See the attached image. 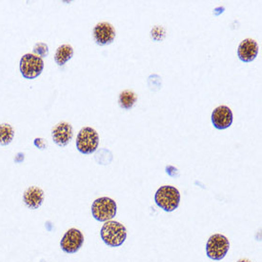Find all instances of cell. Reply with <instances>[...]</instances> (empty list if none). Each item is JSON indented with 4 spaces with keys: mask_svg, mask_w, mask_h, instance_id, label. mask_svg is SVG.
I'll use <instances>...</instances> for the list:
<instances>
[{
    "mask_svg": "<svg viewBox=\"0 0 262 262\" xmlns=\"http://www.w3.org/2000/svg\"><path fill=\"white\" fill-rule=\"evenodd\" d=\"M93 35L97 45H110L115 40L116 30L110 23L101 22L97 24L94 28Z\"/></svg>",
    "mask_w": 262,
    "mask_h": 262,
    "instance_id": "cell-8",
    "label": "cell"
},
{
    "mask_svg": "<svg viewBox=\"0 0 262 262\" xmlns=\"http://www.w3.org/2000/svg\"><path fill=\"white\" fill-rule=\"evenodd\" d=\"M34 53L40 58L49 55L48 45L45 43H36L34 47Z\"/></svg>",
    "mask_w": 262,
    "mask_h": 262,
    "instance_id": "cell-16",
    "label": "cell"
},
{
    "mask_svg": "<svg viewBox=\"0 0 262 262\" xmlns=\"http://www.w3.org/2000/svg\"><path fill=\"white\" fill-rule=\"evenodd\" d=\"M23 201L30 209H38L44 201V192L38 187H29L23 194Z\"/></svg>",
    "mask_w": 262,
    "mask_h": 262,
    "instance_id": "cell-12",
    "label": "cell"
},
{
    "mask_svg": "<svg viewBox=\"0 0 262 262\" xmlns=\"http://www.w3.org/2000/svg\"><path fill=\"white\" fill-rule=\"evenodd\" d=\"M35 145L36 147L40 148V149H44L47 146V142L43 138H36L35 140Z\"/></svg>",
    "mask_w": 262,
    "mask_h": 262,
    "instance_id": "cell-17",
    "label": "cell"
},
{
    "mask_svg": "<svg viewBox=\"0 0 262 262\" xmlns=\"http://www.w3.org/2000/svg\"><path fill=\"white\" fill-rule=\"evenodd\" d=\"M237 262H251L247 258H242V259H239Z\"/></svg>",
    "mask_w": 262,
    "mask_h": 262,
    "instance_id": "cell-18",
    "label": "cell"
},
{
    "mask_svg": "<svg viewBox=\"0 0 262 262\" xmlns=\"http://www.w3.org/2000/svg\"><path fill=\"white\" fill-rule=\"evenodd\" d=\"M233 118L232 111L225 105L219 106L212 114V122L214 128L219 130H224L229 128L233 123Z\"/></svg>",
    "mask_w": 262,
    "mask_h": 262,
    "instance_id": "cell-9",
    "label": "cell"
},
{
    "mask_svg": "<svg viewBox=\"0 0 262 262\" xmlns=\"http://www.w3.org/2000/svg\"><path fill=\"white\" fill-rule=\"evenodd\" d=\"M155 201L166 212H172L180 206V191L172 186H162L155 194Z\"/></svg>",
    "mask_w": 262,
    "mask_h": 262,
    "instance_id": "cell-2",
    "label": "cell"
},
{
    "mask_svg": "<svg viewBox=\"0 0 262 262\" xmlns=\"http://www.w3.org/2000/svg\"><path fill=\"white\" fill-rule=\"evenodd\" d=\"M258 53V45L252 38L244 39L237 49L238 58L243 62H251L255 59Z\"/></svg>",
    "mask_w": 262,
    "mask_h": 262,
    "instance_id": "cell-11",
    "label": "cell"
},
{
    "mask_svg": "<svg viewBox=\"0 0 262 262\" xmlns=\"http://www.w3.org/2000/svg\"><path fill=\"white\" fill-rule=\"evenodd\" d=\"M229 248L230 243L227 237L221 234H215L208 239L206 253L209 258L213 260H221L227 255Z\"/></svg>",
    "mask_w": 262,
    "mask_h": 262,
    "instance_id": "cell-6",
    "label": "cell"
},
{
    "mask_svg": "<svg viewBox=\"0 0 262 262\" xmlns=\"http://www.w3.org/2000/svg\"><path fill=\"white\" fill-rule=\"evenodd\" d=\"M74 49L69 44H63L59 46L55 55V61L58 66H63L73 57Z\"/></svg>",
    "mask_w": 262,
    "mask_h": 262,
    "instance_id": "cell-13",
    "label": "cell"
},
{
    "mask_svg": "<svg viewBox=\"0 0 262 262\" xmlns=\"http://www.w3.org/2000/svg\"><path fill=\"white\" fill-rule=\"evenodd\" d=\"M14 137V128L11 125L7 123L0 125V145L7 146L13 141Z\"/></svg>",
    "mask_w": 262,
    "mask_h": 262,
    "instance_id": "cell-15",
    "label": "cell"
},
{
    "mask_svg": "<svg viewBox=\"0 0 262 262\" xmlns=\"http://www.w3.org/2000/svg\"><path fill=\"white\" fill-rule=\"evenodd\" d=\"M84 242V236L82 233L77 229H70L63 235L62 239L60 242V247L63 252L67 254H75L79 249L82 247Z\"/></svg>",
    "mask_w": 262,
    "mask_h": 262,
    "instance_id": "cell-7",
    "label": "cell"
},
{
    "mask_svg": "<svg viewBox=\"0 0 262 262\" xmlns=\"http://www.w3.org/2000/svg\"><path fill=\"white\" fill-rule=\"evenodd\" d=\"M117 203L110 198H99L92 205L93 216L100 222H107L117 214Z\"/></svg>",
    "mask_w": 262,
    "mask_h": 262,
    "instance_id": "cell-3",
    "label": "cell"
},
{
    "mask_svg": "<svg viewBox=\"0 0 262 262\" xmlns=\"http://www.w3.org/2000/svg\"><path fill=\"white\" fill-rule=\"evenodd\" d=\"M74 131L72 125L68 122H60L52 131V137L55 144L59 147H65L72 140Z\"/></svg>",
    "mask_w": 262,
    "mask_h": 262,
    "instance_id": "cell-10",
    "label": "cell"
},
{
    "mask_svg": "<svg viewBox=\"0 0 262 262\" xmlns=\"http://www.w3.org/2000/svg\"><path fill=\"white\" fill-rule=\"evenodd\" d=\"M19 68L23 77L26 79H34L41 75L44 69V61L34 54H26L21 57Z\"/></svg>",
    "mask_w": 262,
    "mask_h": 262,
    "instance_id": "cell-5",
    "label": "cell"
},
{
    "mask_svg": "<svg viewBox=\"0 0 262 262\" xmlns=\"http://www.w3.org/2000/svg\"><path fill=\"white\" fill-rule=\"evenodd\" d=\"M100 235L104 243L108 246L118 247L126 241L127 231L124 225L118 221H107L101 229Z\"/></svg>",
    "mask_w": 262,
    "mask_h": 262,
    "instance_id": "cell-1",
    "label": "cell"
},
{
    "mask_svg": "<svg viewBox=\"0 0 262 262\" xmlns=\"http://www.w3.org/2000/svg\"><path fill=\"white\" fill-rule=\"evenodd\" d=\"M98 142L97 131L91 127H84L76 138V148L83 155H91L97 151Z\"/></svg>",
    "mask_w": 262,
    "mask_h": 262,
    "instance_id": "cell-4",
    "label": "cell"
},
{
    "mask_svg": "<svg viewBox=\"0 0 262 262\" xmlns=\"http://www.w3.org/2000/svg\"><path fill=\"white\" fill-rule=\"evenodd\" d=\"M137 100H138V97L135 92L131 90H125L119 95L118 104L122 109L130 110L134 107Z\"/></svg>",
    "mask_w": 262,
    "mask_h": 262,
    "instance_id": "cell-14",
    "label": "cell"
}]
</instances>
